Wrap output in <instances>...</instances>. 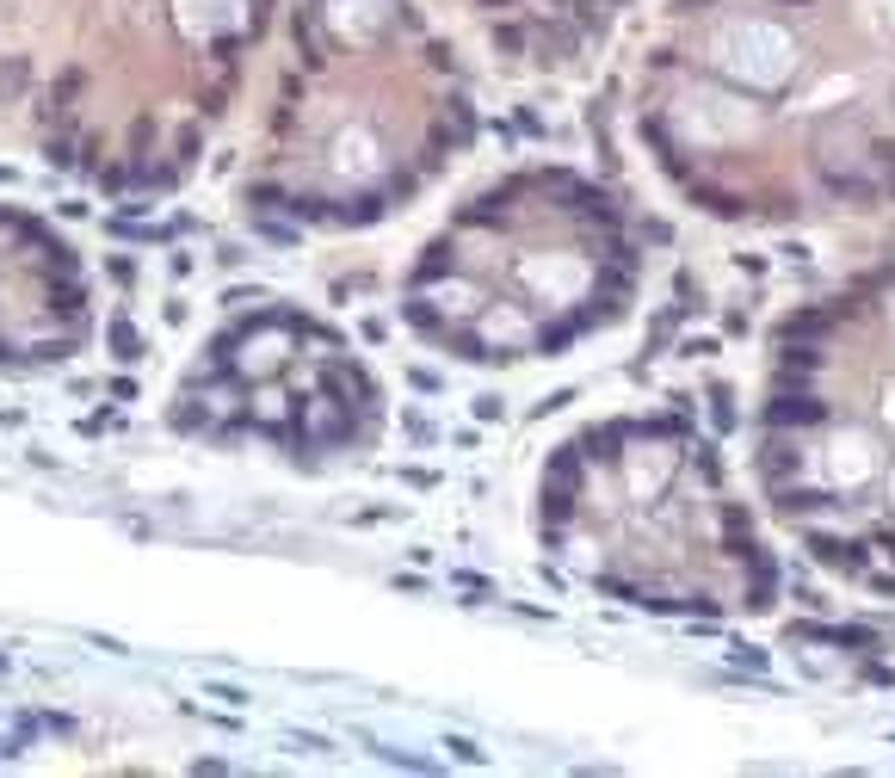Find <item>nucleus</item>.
Returning <instances> with one entry per match:
<instances>
[{"label":"nucleus","instance_id":"f257e3e1","mask_svg":"<svg viewBox=\"0 0 895 778\" xmlns=\"http://www.w3.org/2000/svg\"><path fill=\"white\" fill-rule=\"evenodd\" d=\"M821 414H828V408H821V402H809V396H784L778 408H772V427H784V420H821Z\"/></svg>","mask_w":895,"mask_h":778}]
</instances>
